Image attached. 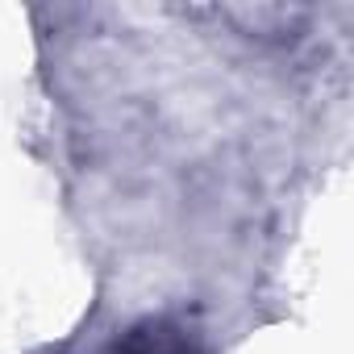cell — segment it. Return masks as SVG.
I'll return each mask as SVG.
<instances>
[{
  "instance_id": "6da1fadb",
  "label": "cell",
  "mask_w": 354,
  "mask_h": 354,
  "mask_svg": "<svg viewBox=\"0 0 354 354\" xmlns=\"http://www.w3.org/2000/svg\"><path fill=\"white\" fill-rule=\"evenodd\" d=\"M117 354H192V342L184 329H175L167 321H146L129 329V337L117 346Z\"/></svg>"
}]
</instances>
